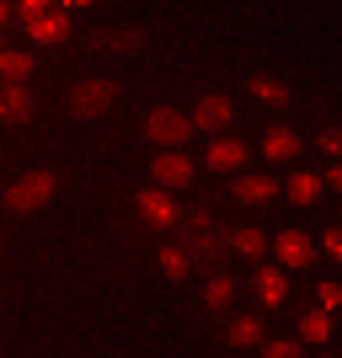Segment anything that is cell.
<instances>
[{
    "mask_svg": "<svg viewBox=\"0 0 342 358\" xmlns=\"http://www.w3.org/2000/svg\"><path fill=\"white\" fill-rule=\"evenodd\" d=\"M321 358H337V353H321Z\"/></svg>",
    "mask_w": 342,
    "mask_h": 358,
    "instance_id": "obj_32",
    "label": "cell"
},
{
    "mask_svg": "<svg viewBox=\"0 0 342 358\" xmlns=\"http://www.w3.org/2000/svg\"><path fill=\"white\" fill-rule=\"evenodd\" d=\"M134 209H139V220H145L150 230H171V224L182 220V209L171 203V193H166V187H145V193L134 198Z\"/></svg>",
    "mask_w": 342,
    "mask_h": 358,
    "instance_id": "obj_5",
    "label": "cell"
},
{
    "mask_svg": "<svg viewBox=\"0 0 342 358\" xmlns=\"http://www.w3.org/2000/svg\"><path fill=\"white\" fill-rule=\"evenodd\" d=\"M16 6H22L27 22H32V16H43V11H54V0H16Z\"/></svg>",
    "mask_w": 342,
    "mask_h": 358,
    "instance_id": "obj_26",
    "label": "cell"
},
{
    "mask_svg": "<svg viewBox=\"0 0 342 358\" xmlns=\"http://www.w3.org/2000/svg\"><path fill=\"white\" fill-rule=\"evenodd\" d=\"M113 48L134 54V48H145V32H139V27H123V32H113Z\"/></svg>",
    "mask_w": 342,
    "mask_h": 358,
    "instance_id": "obj_23",
    "label": "cell"
},
{
    "mask_svg": "<svg viewBox=\"0 0 342 358\" xmlns=\"http://www.w3.org/2000/svg\"><path fill=\"white\" fill-rule=\"evenodd\" d=\"M311 257H315V241L305 236V230H283L278 236V262L283 268H311Z\"/></svg>",
    "mask_w": 342,
    "mask_h": 358,
    "instance_id": "obj_9",
    "label": "cell"
},
{
    "mask_svg": "<svg viewBox=\"0 0 342 358\" xmlns=\"http://www.w3.org/2000/svg\"><path fill=\"white\" fill-rule=\"evenodd\" d=\"M230 193H236L241 203H268V198L278 193V182H273V177H262V171H257V177H236V187H230Z\"/></svg>",
    "mask_w": 342,
    "mask_h": 358,
    "instance_id": "obj_12",
    "label": "cell"
},
{
    "mask_svg": "<svg viewBox=\"0 0 342 358\" xmlns=\"http://www.w3.org/2000/svg\"><path fill=\"white\" fill-rule=\"evenodd\" d=\"M246 155H252V145H241V139H214V145H208V166H214V171H236Z\"/></svg>",
    "mask_w": 342,
    "mask_h": 358,
    "instance_id": "obj_11",
    "label": "cell"
},
{
    "mask_svg": "<svg viewBox=\"0 0 342 358\" xmlns=\"http://www.w3.org/2000/svg\"><path fill=\"white\" fill-rule=\"evenodd\" d=\"M262 246H268V236H262V230H230V252H241V257H262Z\"/></svg>",
    "mask_w": 342,
    "mask_h": 358,
    "instance_id": "obj_21",
    "label": "cell"
},
{
    "mask_svg": "<svg viewBox=\"0 0 342 358\" xmlns=\"http://www.w3.org/2000/svg\"><path fill=\"white\" fill-rule=\"evenodd\" d=\"M225 343H230V348H252V343H262V315H236V321L225 327Z\"/></svg>",
    "mask_w": 342,
    "mask_h": 358,
    "instance_id": "obj_13",
    "label": "cell"
},
{
    "mask_svg": "<svg viewBox=\"0 0 342 358\" xmlns=\"http://www.w3.org/2000/svg\"><path fill=\"white\" fill-rule=\"evenodd\" d=\"M161 268L171 273V278H182V273L193 268V262H187V252H182V246H166V252H161Z\"/></svg>",
    "mask_w": 342,
    "mask_h": 358,
    "instance_id": "obj_22",
    "label": "cell"
},
{
    "mask_svg": "<svg viewBox=\"0 0 342 358\" xmlns=\"http://www.w3.org/2000/svg\"><path fill=\"white\" fill-rule=\"evenodd\" d=\"M321 246H327V252L342 262V230H327V236H321Z\"/></svg>",
    "mask_w": 342,
    "mask_h": 358,
    "instance_id": "obj_28",
    "label": "cell"
},
{
    "mask_svg": "<svg viewBox=\"0 0 342 358\" xmlns=\"http://www.w3.org/2000/svg\"><path fill=\"white\" fill-rule=\"evenodd\" d=\"M27 75H32V59L22 48H6V54H0V80H27Z\"/></svg>",
    "mask_w": 342,
    "mask_h": 358,
    "instance_id": "obj_20",
    "label": "cell"
},
{
    "mask_svg": "<svg viewBox=\"0 0 342 358\" xmlns=\"http://www.w3.org/2000/svg\"><path fill=\"white\" fill-rule=\"evenodd\" d=\"M230 113H236V107H230V96H220V91H214V96H204V102H198L193 129H208V134H214V129H225V123H230Z\"/></svg>",
    "mask_w": 342,
    "mask_h": 358,
    "instance_id": "obj_10",
    "label": "cell"
},
{
    "mask_svg": "<svg viewBox=\"0 0 342 358\" xmlns=\"http://www.w3.org/2000/svg\"><path fill=\"white\" fill-rule=\"evenodd\" d=\"M118 102V80H80L70 91V118H102Z\"/></svg>",
    "mask_w": 342,
    "mask_h": 358,
    "instance_id": "obj_3",
    "label": "cell"
},
{
    "mask_svg": "<svg viewBox=\"0 0 342 358\" xmlns=\"http://www.w3.org/2000/svg\"><path fill=\"white\" fill-rule=\"evenodd\" d=\"M315 145H321V150H327V155H342V129H327V134H321V139H315Z\"/></svg>",
    "mask_w": 342,
    "mask_h": 358,
    "instance_id": "obj_25",
    "label": "cell"
},
{
    "mask_svg": "<svg viewBox=\"0 0 342 358\" xmlns=\"http://www.w3.org/2000/svg\"><path fill=\"white\" fill-rule=\"evenodd\" d=\"M321 187H337L342 193V166H332V177H321Z\"/></svg>",
    "mask_w": 342,
    "mask_h": 358,
    "instance_id": "obj_30",
    "label": "cell"
},
{
    "mask_svg": "<svg viewBox=\"0 0 342 358\" xmlns=\"http://www.w3.org/2000/svg\"><path fill=\"white\" fill-rule=\"evenodd\" d=\"M145 134L155 139V145H187L193 139V118H182L177 107H150V118H145Z\"/></svg>",
    "mask_w": 342,
    "mask_h": 358,
    "instance_id": "obj_4",
    "label": "cell"
},
{
    "mask_svg": "<svg viewBox=\"0 0 342 358\" xmlns=\"http://www.w3.org/2000/svg\"><path fill=\"white\" fill-rule=\"evenodd\" d=\"M332 305H342V284H321V310H332Z\"/></svg>",
    "mask_w": 342,
    "mask_h": 358,
    "instance_id": "obj_27",
    "label": "cell"
},
{
    "mask_svg": "<svg viewBox=\"0 0 342 358\" xmlns=\"http://www.w3.org/2000/svg\"><path fill=\"white\" fill-rule=\"evenodd\" d=\"M32 118V96L22 80H0V123H27Z\"/></svg>",
    "mask_w": 342,
    "mask_h": 358,
    "instance_id": "obj_7",
    "label": "cell"
},
{
    "mask_svg": "<svg viewBox=\"0 0 342 358\" xmlns=\"http://www.w3.org/2000/svg\"><path fill=\"white\" fill-rule=\"evenodd\" d=\"M252 96L268 107H289V86L283 80H273V75H252Z\"/></svg>",
    "mask_w": 342,
    "mask_h": 358,
    "instance_id": "obj_17",
    "label": "cell"
},
{
    "mask_svg": "<svg viewBox=\"0 0 342 358\" xmlns=\"http://www.w3.org/2000/svg\"><path fill=\"white\" fill-rule=\"evenodd\" d=\"M6 22H11V0H0V27H6Z\"/></svg>",
    "mask_w": 342,
    "mask_h": 358,
    "instance_id": "obj_31",
    "label": "cell"
},
{
    "mask_svg": "<svg viewBox=\"0 0 342 358\" xmlns=\"http://www.w3.org/2000/svg\"><path fill=\"white\" fill-rule=\"evenodd\" d=\"M54 171H27V177H16L11 187H6V209L11 214H32V209H43L48 198H54Z\"/></svg>",
    "mask_w": 342,
    "mask_h": 358,
    "instance_id": "obj_1",
    "label": "cell"
},
{
    "mask_svg": "<svg viewBox=\"0 0 342 358\" xmlns=\"http://www.w3.org/2000/svg\"><path fill=\"white\" fill-rule=\"evenodd\" d=\"M182 252H187V262H198L204 273H225L230 236H220V230H182Z\"/></svg>",
    "mask_w": 342,
    "mask_h": 358,
    "instance_id": "obj_2",
    "label": "cell"
},
{
    "mask_svg": "<svg viewBox=\"0 0 342 358\" xmlns=\"http://www.w3.org/2000/svg\"><path fill=\"white\" fill-rule=\"evenodd\" d=\"M299 337H305V343H327V337H332V315H327V310H305Z\"/></svg>",
    "mask_w": 342,
    "mask_h": 358,
    "instance_id": "obj_19",
    "label": "cell"
},
{
    "mask_svg": "<svg viewBox=\"0 0 342 358\" xmlns=\"http://www.w3.org/2000/svg\"><path fill=\"white\" fill-rule=\"evenodd\" d=\"M27 32H32V43H64V38H70V16L59 11V6H54V11H43V16H32L27 22Z\"/></svg>",
    "mask_w": 342,
    "mask_h": 358,
    "instance_id": "obj_8",
    "label": "cell"
},
{
    "mask_svg": "<svg viewBox=\"0 0 342 358\" xmlns=\"http://www.w3.org/2000/svg\"><path fill=\"white\" fill-rule=\"evenodd\" d=\"M283 193H289L299 209H305V203H315V198H321V177H311V171H294V177L283 182Z\"/></svg>",
    "mask_w": 342,
    "mask_h": 358,
    "instance_id": "obj_16",
    "label": "cell"
},
{
    "mask_svg": "<svg viewBox=\"0 0 342 358\" xmlns=\"http://www.w3.org/2000/svg\"><path fill=\"white\" fill-rule=\"evenodd\" d=\"M182 220L193 224V230H208V209H187V214H182Z\"/></svg>",
    "mask_w": 342,
    "mask_h": 358,
    "instance_id": "obj_29",
    "label": "cell"
},
{
    "mask_svg": "<svg viewBox=\"0 0 342 358\" xmlns=\"http://www.w3.org/2000/svg\"><path fill=\"white\" fill-rule=\"evenodd\" d=\"M262 358H299V343H268Z\"/></svg>",
    "mask_w": 342,
    "mask_h": 358,
    "instance_id": "obj_24",
    "label": "cell"
},
{
    "mask_svg": "<svg viewBox=\"0 0 342 358\" xmlns=\"http://www.w3.org/2000/svg\"><path fill=\"white\" fill-rule=\"evenodd\" d=\"M150 177H155V187H187L193 182V161L182 150H161L155 166H150Z\"/></svg>",
    "mask_w": 342,
    "mask_h": 358,
    "instance_id": "obj_6",
    "label": "cell"
},
{
    "mask_svg": "<svg viewBox=\"0 0 342 358\" xmlns=\"http://www.w3.org/2000/svg\"><path fill=\"white\" fill-rule=\"evenodd\" d=\"M294 150H299V139L289 134L283 123H278V129H268V134H262V155H268V161H289Z\"/></svg>",
    "mask_w": 342,
    "mask_h": 358,
    "instance_id": "obj_15",
    "label": "cell"
},
{
    "mask_svg": "<svg viewBox=\"0 0 342 358\" xmlns=\"http://www.w3.org/2000/svg\"><path fill=\"white\" fill-rule=\"evenodd\" d=\"M230 299H236V284H230L225 273H208V284H204V305H208V310H225Z\"/></svg>",
    "mask_w": 342,
    "mask_h": 358,
    "instance_id": "obj_18",
    "label": "cell"
},
{
    "mask_svg": "<svg viewBox=\"0 0 342 358\" xmlns=\"http://www.w3.org/2000/svg\"><path fill=\"white\" fill-rule=\"evenodd\" d=\"M257 294H262V305H283V294H289V278H283L278 268H257Z\"/></svg>",
    "mask_w": 342,
    "mask_h": 358,
    "instance_id": "obj_14",
    "label": "cell"
}]
</instances>
